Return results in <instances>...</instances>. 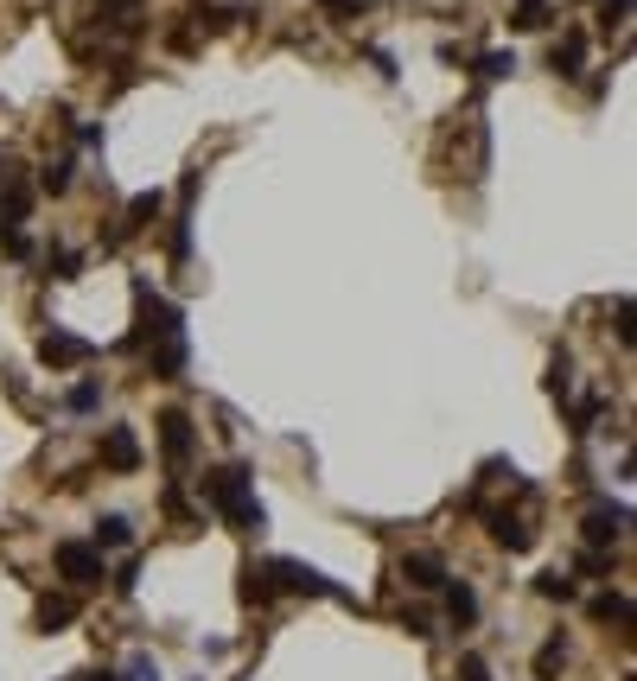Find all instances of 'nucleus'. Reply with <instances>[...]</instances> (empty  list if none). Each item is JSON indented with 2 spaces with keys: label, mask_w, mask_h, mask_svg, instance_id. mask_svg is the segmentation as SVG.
Segmentation results:
<instances>
[{
  "label": "nucleus",
  "mask_w": 637,
  "mask_h": 681,
  "mask_svg": "<svg viewBox=\"0 0 637 681\" xmlns=\"http://www.w3.org/2000/svg\"><path fill=\"white\" fill-rule=\"evenodd\" d=\"M510 26H523V32H536V26H548V0H516Z\"/></svg>",
  "instance_id": "nucleus-15"
},
{
  "label": "nucleus",
  "mask_w": 637,
  "mask_h": 681,
  "mask_svg": "<svg viewBox=\"0 0 637 681\" xmlns=\"http://www.w3.org/2000/svg\"><path fill=\"white\" fill-rule=\"evenodd\" d=\"M39 624H45V631H64V624H77V599H64V592H45V599H39Z\"/></svg>",
  "instance_id": "nucleus-9"
},
{
  "label": "nucleus",
  "mask_w": 637,
  "mask_h": 681,
  "mask_svg": "<svg viewBox=\"0 0 637 681\" xmlns=\"http://www.w3.org/2000/svg\"><path fill=\"white\" fill-rule=\"evenodd\" d=\"M77 681H122V675H77Z\"/></svg>",
  "instance_id": "nucleus-21"
},
{
  "label": "nucleus",
  "mask_w": 637,
  "mask_h": 681,
  "mask_svg": "<svg viewBox=\"0 0 637 681\" xmlns=\"http://www.w3.org/2000/svg\"><path fill=\"white\" fill-rule=\"evenodd\" d=\"M625 510H618V503H593V510H587V541H599V548H606V541H618V535H625Z\"/></svg>",
  "instance_id": "nucleus-7"
},
{
  "label": "nucleus",
  "mask_w": 637,
  "mask_h": 681,
  "mask_svg": "<svg viewBox=\"0 0 637 681\" xmlns=\"http://www.w3.org/2000/svg\"><path fill=\"white\" fill-rule=\"evenodd\" d=\"M102 7H134V0H102Z\"/></svg>",
  "instance_id": "nucleus-22"
},
{
  "label": "nucleus",
  "mask_w": 637,
  "mask_h": 681,
  "mask_svg": "<svg viewBox=\"0 0 637 681\" xmlns=\"http://www.w3.org/2000/svg\"><path fill=\"white\" fill-rule=\"evenodd\" d=\"M446 618L466 631V624H478V599H472V586H446Z\"/></svg>",
  "instance_id": "nucleus-12"
},
{
  "label": "nucleus",
  "mask_w": 637,
  "mask_h": 681,
  "mask_svg": "<svg viewBox=\"0 0 637 681\" xmlns=\"http://www.w3.org/2000/svg\"><path fill=\"white\" fill-rule=\"evenodd\" d=\"M160 440H166V459L185 465V459H192V446H198V433H192L185 414H160Z\"/></svg>",
  "instance_id": "nucleus-6"
},
{
  "label": "nucleus",
  "mask_w": 637,
  "mask_h": 681,
  "mask_svg": "<svg viewBox=\"0 0 637 681\" xmlns=\"http://www.w3.org/2000/svg\"><path fill=\"white\" fill-rule=\"evenodd\" d=\"M102 465H115V471L141 465V440H134V427H109V433H102Z\"/></svg>",
  "instance_id": "nucleus-5"
},
{
  "label": "nucleus",
  "mask_w": 637,
  "mask_h": 681,
  "mask_svg": "<svg viewBox=\"0 0 637 681\" xmlns=\"http://www.w3.org/2000/svg\"><path fill=\"white\" fill-rule=\"evenodd\" d=\"M325 7H332V13H357V7H364V0H325Z\"/></svg>",
  "instance_id": "nucleus-20"
},
{
  "label": "nucleus",
  "mask_w": 637,
  "mask_h": 681,
  "mask_svg": "<svg viewBox=\"0 0 637 681\" xmlns=\"http://www.w3.org/2000/svg\"><path fill=\"white\" fill-rule=\"evenodd\" d=\"M58 573H64L71 586H102V580H109L102 548H90V541H58Z\"/></svg>",
  "instance_id": "nucleus-2"
},
{
  "label": "nucleus",
  "mask_w": 637,
  "mask_h": 681,
  "mask_svg": "<svg viewBox=\"0 0 637 681\" xmlns=\"http://www.w3.org/2000/svg\"><path fill=\"white\" fill-rule=\"evenodd\" d=\"M39 357L51 363V370H71V363H90V357H96V344H90V338H71V331H45Z\"/></svg>",
  "instance_id": "nucleus-3"
},
{
  "label": "nucleus",
  "mask_w": 637,
  "mask_h": 681,
  "mask_svg": "<svg viewBox=\"0 0 637 681\" xmlns=\"http://www.w3.org/2000/svg\"><path fill=\"white\" fill-rule=\"evenodd\" d=\"M147 217H160V191H141V198L128 204V217L115 223V236H134V230H147Z\"/></svg>",
  "instance_id": "nucleus-11"
},
{
  "label": "nucleus",
  "mask_w": 637,
  "mask_h": 681,
  "mask_svg": "<svg viewBox=\"0 0 637 681\" xmlns=\"http://www.w3.org/2000/svg\"><path fill=\"white\" fill-rule=\"evenodd\" d=\"M491 541H497V548H510V554H529V548H536V529H529L523 516H510V510H491Z\"/></svg>",
  "instance_id": "nucleus-4"
},
{
  "label": "nucleus",
  "mask_w": 637,
  "mask_h": 681,
  "mask_svg": "<svg viewBox=\"0 0 637 681\" xmlns=\"http://www.w3.org/2000/svg\"><path fill=\"white\" fill-rule=\"evenodd\" d=\"M542 599H574V580L567 573H542Z\"/></svg>",
  "instance_id": "nucleus-18"
},
{
  "label": "nucleus",
  "mask_w": 637,
  "mask_h": 681,
  "mask_svg": "<svg viewBox=\"0 0 637 681\" xmlns=\"http://www.w3.org/2000/svg\"><path fill=\"white\" fill-rule=\"evenodd\" d=\"M561 662H567V643L555 637V643H542V650H536V675L548 681V675H555V669H561Z\"/></svg>",
  "instance_id": "nucleus-16"
},
{
  "label": "nucleus",
  "mask_w": 637,
  "mask_h": 681,
  "mask_svg": "<svg viewBox=\"0 0 637 681\" xmlns=\"http://www.w3.org/2000/svg\"><path fill=\"white\" fill-rule=\"evenodd\" d=\"M459 681H491V669H485V656H466V662H459Z\"/></svg>",
  "instance_id": "nucleus-19"
},
{
  "label": "nucleus",
  "mask_w": 637,
  "mask_h": 681,
  "mask_svg": "<svg viewBox=\"0 0 637 681\" xmlns=\"http://www.w3.org/2000/svg\"><path fill=\"white\" fill-rule=\"evenodd\" d=\"M134 541V522L128 516H102L96 522V548H128Z\"/></svg>",
  "instance_id": "nucleus-13"
},
{
  "label": "nucleus",
  "mask_w": 637,
  "mask_h": 681,
  "mask_svg": "<svg viewBox=\"0 0 637 681\" xmlns=\"http://www.w3.org/2000/svg\"><path fill=\"white\" fill-rule=\"evenodd\" d=\"M516 71V58H504V51H485L478 58V77H510Z\"/></svg>",
  "instance_id": "nucleus-17"
},
{
  "label": "nucleus",
  "mask_w": 637,
  "mask_h": 681,
  "mask_svg": "<svg viewBox=\"0 0 637 681\" xmlns=\"http://www.w3.org/2000/svg\"><path fill=\"white\" fill-rule=\"evenodd\" d=\"M593 618H599V624H631V599H625V592H599V599H593Z\"/></svg>",
  "instance_id": "nucleus-14"
},
{
  "label": "nucleus",
  "mask_w": 637,
  "mask_h": 681,
  "mask_svg": "<svg viewBox=\"0 0 637 681\" xmlns=\"http://www.w3.org/2000/svg\"><path fill=\"white\" fill-rule=\"evenodd\" d=\"M580 58H587V39H580V32H567V39H555V51H548V64H555L561 77H574V71H580Z\"/></svg>",
  "instance_id": "nucleus-10"
},
{
  "label": "nucleus",
  "mask_w": 637,
  "mask_h": 681,
  "mask_svg": "<svg viewBox=\"0 0 637 681\" xmlns=\"http://www.w3.org/2000/svg\"><path fill=\"white\" fill-rule=\"evenodd\" d=\"M408 586H421V592H434V586H446V561L440 554H408Z\"/></svg>",
  "instance_id": "nucleus-8"
},
{
  "label": "nucleus",
  "mask_w": 637,
  "mask_h": 681,
  "mask_svg": "<svg viewBox=\"0 0 637 681\" xmlns=\"http://www.w3.org/2000/svg\"><path fill=\"white\" fill-rule=\"evenodd\" d=\"M204 503L230 522V529H243V535H262V503H255V484H249V471L243 465H217V471H204Z\"/></svg>",
  "instance_id": "nucleus-1"
}]
</instances>
